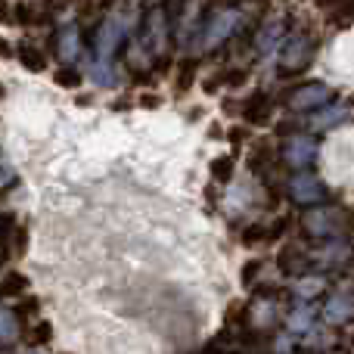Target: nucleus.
<instances>
[{"label":"nucleus","mask_w":354,"mask_h":354,"mask_svg":"<svg viewBox=\"0 0 354 354\" xmlns=\"http://www.w3.org/2000/svg\"><path fill=\"white\" fill-rule=\"evenodd\" d=\"M28 292V277L19 270H6L0 280V295H25Z\"/></svg>","instance_id":"f3484780"},{"label":"nucleus","mask_w":354,"mask_h":354,"mask_svg":"<svg viewBox=\"0 0 354 354\" xmlns=\"http://www.w3.org/2000/svg\"><path fill=\"white\" fill-rule=\"evenodd\" d=\"M320 50V31L308 16H292L283 35L280 56H277V75H301L311 68Z\"/></svg>","instance_id":"7ed1b4c3"},{"label":"nucleus","mask_w":354,"mask_h":354,"mask_svg":"<svg viewBox=\"0 0 354 354\" xmlns=\"http://www.w3.org/2000/svg\"><path fill=\"white\" fill-rule=\"evenodd\" d=\"M333 12H336V19H339V22L354 25V0H339V3L333 6Z\"/></svg>","instance_id":"6ab92c4d"},{"label":"nucleus","mask_w":354,"mask_h":354,"mask_svg":"<svg viewBox=\"0 0 354 354\" xmlns=\"http://www.w3.org/2000/svg\"><path fill=\"white\" fill-rule=\"evenodd\" d=\"M320 320L330 330H348L354 326V277H339L330 283L320 305Z\"/></svg>","instance_id":"423d86ee"},{"label":"nucleus","mask_w":354,"mask_h":354,"mask_svg":"<svg viewBox=\"0 0 354 354\" xmlns=\"http://www.w3.org/2000/svg\"><path fill=\"white\" fill-rule=\"evenodd\" d=\"M53 50L56 59L68 62V66H78L81 53H84V41H81V28L75 22H66L59 31L53 35Z\"/></svg>","instance_id":"f8f14e48"},{"label":"nucleus","mask_w":354,"mask_h":354,"mask_svg":"<svg viewBox=\"0 0 354 354\" xmlns=\"http://www.w3.org/2000/svg\"><path fill=\"white\" fill-rule=\"evenodd\" d=\"M295 227L305 233V239L320 243L330 236H345L354 233V208H339V205H311L295 218Z\"/></svg>","instance_id":"20e7f679"},{"label":"nucleus","mask_w":354,"mask_h":354,"mask_svg":"<svg viewBox=\"0 0 354 354\" xmlns=\"http://www.w3.org/2000/svg\"><path fill=\"white\" fill-rule=\"evenodd\" d=\"M0 22H3V25H16V16H12V3H10V0H0Z\"/></svg>","instance_id":"412c9836"},{"label":"nucleus","mask_w":354,"mask_h":354,"mask_svg":"<svg viewBox=\"0 0 354 354\" xmlns=\"http://www.w3.org/2000/svg\"><path fill=\"white\" fill-rule=\"evenodd\" d=\"M277 156H280L283 168H289V171H308V168H314V162H317V156H320V143L314 140V134H308V131L292 128L280 137Z\"/></svg>","instance_id":"0eeeda50"},{"label":"nucleus","mask_w":354,"mask_h":354,"mask_svg":"<svg viewBox=\"0 0 354 354\" xmlns=\"http://www.w3.org/2000/svg\"><path fill=\"white\" fill-rule=\"evenodd\" d=\"M336 100V91L324 81H308V84H299L295 91H289L283 97V106H286L292 115H308V112L320 109V106L333 103Z\"/></svg>","instance_id":"9b49d317"},{"label":"nucleus","mask_w":354,"mask_h":354,"mask_svg":"<svg viewBox=\"0 0 354 354\" xmlns=\"http://www.w3.org/2000/svg\"><path fill=\"white\" fill-rule=\"evenodd\" d=\"M28 342H31V345H44V342H50V324H47V320H41L37 326H31Z\"/></svg>","instance_id":"aec40b11"},{"label":"nucleus","mask_w":354,"mask_h":354,"mask_svg":"<svg viewBox=\"0 0 354 354\" xmlns=\"http://www.w3.org/2000/svg\"><path fill=\"white\" fill-rule=\"evenodd\" d=\"M53 81L59 87H66V91H75V87L84 84V72H81L78 66H68V62H62V66L53 72Z\"/></svg>","instance_id":"dca6fc26"},{"label":"nucleus","mask_w":354,"mask_h":354,"mask_svg":"<svg viewBox=\"0 0 354 354\" xmlns=\"http://www.w3.org/2000/svg\"><path fill=\"white\" fill-rule=\"evenodd\" d=\"M351 122H354V103H345V100H333V103L320 106V109L308 112V115H295V124L301 131H308V134H326V131Z\"/></svg>","instance_id":"1a4fd4ad"},{"label":"nucleus","mask_w":354,"mask_h":354,"mask_svg":"<svg viewBox=\"0 0 354 354\" xmlns=\"http://www.w3.org/2000/svg\"><path fill=\"white\" fill-rule=\"evenodd\" d=\"M16 59L22 62L28 72H47V56H44V50H37L31 41L16 44Z\"/></svg>","instance_id":"4468645a"},{"label":"nucleus","mask_w":354,"mask_h":354,"mask_svg":"<svg viewBox=\"0 0 354 354\" xmlns=\"http://www.w3.org/2000/svg\"><path fill=\"white\" fill-rule=\"evenodd\" d=\"M286 196L295 202V205H320V202H326L333 196V189L326 187V180H320L317 174L308 168V171H295L286 177Z\"/></svg>","instance_id":"9d476101"},{"label":"nucleus","mask_w":354,"mask_h":354,"mask_svg":"<svg viewBox=\"0 0 354 354\" xmlns=\"http://www.w3.org/2000/svg\"><path fill=\"white\" fill-rule=\"evenodd\" d=\"M280 84H261V87H255L252 93H245L243 100L236 103V115L243 118L245 124H268L270 118L277 115V109H280Z\"/></svg>","instance_id":"6e6552de"},{"label":"nucleus","mask_w":354,"mask_h":354,"mask_svg":"<svg viewBox=\"0 0 354 354\" xmlns=\"http://www.w3.org/2000/svg\"><path fill=\"white\" fill-rule=\"evenodd\" d=\"M19 336V314L16 308H0V348H10Z\"/></svg>","instance_id":"2eb2a0df"},{"label":"nucleus","mask_w":354,"mask_h":354,"mask_svg":"<svg viewBox=\"0 0 354 354\" xmlns=\"http://www.w3.org/2000/svg\"><path fill=\"white\" fill-rule=\"evenodd\" d=\"M233 174H236V162H233L230 156H221V159L212 162V177L218 183H230Z\"/></svg>","instance_id":"a211bd4d"},{"label":"nucleus","mask_w":354,"mask_h":354,"mask_svg":"<svg viewBox=\"0 0 354 354\" xmlns=\"http://www.w3.org/2000/svg\"><path fill=\"white\" fill-rule=\"evenodd\" d=\"M326 289H330V277L317 274V270H308V274H299V277H292V280H286V292L299 301H317Z\"/></svg>","instance_id":"ddd939ff"},{"label":"nucleus","mask_w":354,"mask_h":354,"mask_svg":"<svg viewBox=\"0 0 354 354\" xmlns=\"http://www.w3.org/2000/svg\"><path fill=\"white\" fill-rule=\"evenodd\" d=\"M143 12H147L143 0H112L109 10L103 12L87 50V78L97 87H118L122 75H118L115 56L128 44V37L140 28Z\"/></svg>","instance_id":"f257e3e1"},{"label":"nucleus","mask_w":354,"mask_h":354,"mask_svg":"<svg viewBox=\"0 0 354 354\" xmlns=\"http://www.w3.org/2000/svg\"><path fill=\"white\" fill-rule=\"evenodd\" d=\"M10 53H16V50H12L10 44H3V41H0V56H10Z\"/></svg>","instance_id":"4be33fe9"},{"label":"nucleus","mask_w":354,"mask_h":354,"mask_svg":"<svg viewBox=\"0 0 354 354\" xmlns=\"http://www.w3.org/2000/svg\"><path fill=\"white\" fill-rule=\"evenodd\" d=\"M258 19V0H221L202 16V28L196 35L189 53H214L227 41H243L249 25Z\"/></svg>","instance_id":"f03ea898"},{"label":"nucleus","mask_w":354,"mask_h":354,"mask_svg":"<svg viewBox=\"0 0 354 354\" xmlns=\"http://www.w3.org/2000/svg\"><path fill=\"white\" fill-rule=\"evenodd\" d=\"M289 19H292V12L274 10L258 22L255 35H252V53L258 56V66L268 72V84L277 75V56H280V44H283V35H286V28H289Z\"/></svg>","instance_id":"39448f33"}]
</instances>
